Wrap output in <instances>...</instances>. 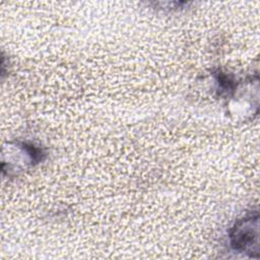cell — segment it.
Returning a JSON list of instances; mask_svg holds the SVG:
<instances>
[{
	"instance_id": "obj_1",
	"label": "cell",
	"mask_w": 260,
	"mask_h": 260,
	"mask_svg": "<svg viewBox=\"0 0 260 260\" xmlns=\"http://www.w3.org/2000/svg\"><path fill=\"white\" fill-rule=\"evenodd\" d=\"M232 243L238 250L246 251L251 255L258 253V216H250L240 221L232 234Z\"/></svg>"
}]
</instances>
